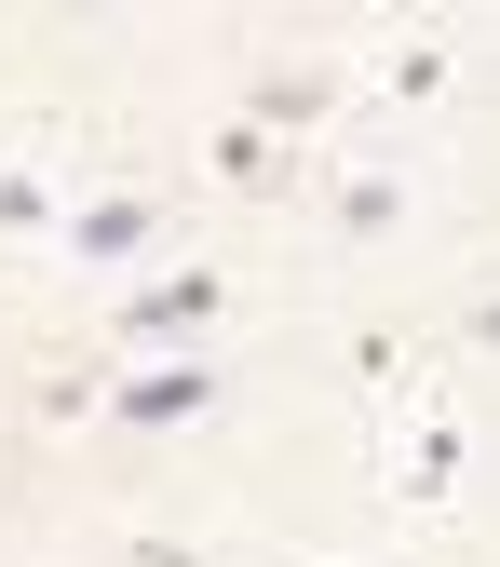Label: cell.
Listing matches in <instances>:
<instances>
[{"label":"cell","instance_id":"cell-1","mask_svg":"<svg viewBox=\"0 0 500 567\" xmlns=\"http://www.w3.org/2000/svg\"><path fill=\"white\" fill-rule=\"evenodd\" d=\"M190 324H217V270H176V284H150L122 311V338H190Z\"/></svg>","mask_w":500,"mask_h":567},{"label":"cell","instance_id":"cell-5","mask_svg":"<svg viewBox=\"0 0 500 567\" xmlns=\"http://www.w3.org/2000/svg\"><path fill=\"white\" fill-rule=\"evenodd\" d=\"M473 338H487V351H500V298H487V324H473Z\"/></svg>","mask_w":500,"mask_h":567},{"label":"cell","instance_id":"cell-2","mask_svg":"<svg viewBox=\"0 0 500 567\" xmlns=\"http://www.w3.org/2000/svg\"><path fill=\"white\" fill-rule=\"evenodd\" d=\"M203 392H217V365H135V379H122V419H150V433H163V419H190Z\"/></svg>","mask_w":500,"mask_h":567},{"label":"cell","instance_id":"cell-3","mask_svg":"<svg viewBox=\"0 0 500 567\" xmlns=\"http://www.w3.org/2000/svg\"><path fill=\"white\" fill-rule=\"evenodd\" d=\"M135 244H150V203H95V217H68V257H95V270H122Z\"/></svg>","mask_w":500,"mask_h":567},{"label":"cell","instance_id":"cell-4","mask_svg":"<svg viewBox=\"0 0 500 567\" xmlns=\"http://www.w3.org/2000/svg\"><path fill=\"white\" fill-rule=\"evenodd\" d=\"M338 230H392V176H351L338 189Z\"/></svg>","mask_w":500,"mask_h":567}]
</instances>
